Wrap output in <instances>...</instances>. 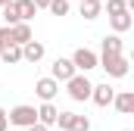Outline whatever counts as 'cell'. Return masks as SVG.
<instances>
[{"label": "cell", "instance_id": "cell-1", "mask_svg": "<svg viewBox=\"0 0 134 131\" xmlns=\"http://www.w3.org/2000/svg\"><path fill=\"white\" fill-rule=\"evenodd\" d=\"M66 91H69V97L75 100V103H84V100L94 97V84L87 81V75H75V78L66 84Z\"/></svg>", "mask_w": 134, "mask_h": 131}, {"label": "cell", "instance_id": "cell-2", "mask_svg": "<svg viewBox=\"0 0 134 131\" xmlns=\"http://www.w3.org/2000/svg\"><path fill=\"white\" fill-rule=\"evenodd\" d=\"M9 122L16 125V128H31V125H37V109L34 106H13L9 109Z\"/></svg>", "mask_w": 134, "mask_h": 131}, {"label": "cell", "instance_id": "cell-3", "mask_svg": "<svg viewBox=\"0 0 134 131\" xmlns=\"http://www.w3.org/2000/svg\"><path fill=\"white\" fill-rule=\"evenodd\" d=\"M100 69L109 78H125L128 69H131V63H128L125 56H100Z\"/></svg>", "mask_w": 134, "mask_h": 131}, {"label": "cell", "instance_id": "cell-4", "mask_svg": "<svg viewBox=\"0 0 134 131\" xmlns=\"http://www.w3.org/2000/svg\"><path fill=\"white\" fill-rule=\"evenodd\" d=\"M72 63H75L78 72H91V69L100 66V56H97L94 50H87V47H78V50L72 53Z\"/></svg>", "mask_w": 134, "mask_h": 131}, {"label": "cell", "instance_id": "cell-5", "mask_svg": "<svg viewBox=\"0 0 134 131\" xmlns=\"http://www.w3.org/2000/svg\"><path fill=\"white\" fill-rule=\"evenodd\" d=\"M75 75H78V69H75L72 59H53V66H50V78H56V81L69 84Z\"/></svg>", "mask_w": 134, "mask_h": 131}, {"label": "cell", "instance_id": "cell-6", "mask_svg": "<svg viewBox=\"0 0 134 131\" xmlns=\"http://www.w3.org/2000/svg\"><path fill=\"white\" fill-rule=\"evenodd\" d=\"M34 94L44 100V103H53V97L59 94V81L50 78V75H47V78H37V81H34Z\"/></svg>", "mask_w": 134, "mask_h": 131}, {"label": "cell", "instance_id": "cell-7", "mask_svg": "<svg viewBox=\"0 0 134 131\" xmlns=\"http://www.w3.org/2000/svg\"><path fill=\"white\" fill-rule=\"evenodd\" d=\"M112 106H115L122 116H134V91H119L115 100H112Z\"/></svg>", "mask_w": 134, "mask_h": 131}, {"label": "cell", "instance_id": "cell-8", "mask_svg": "<svg viewBox=\"0 0 134 131\" xmlns=\"http://www.w3.org/2000/svg\"><path fill=\"white\" fill-rule=\"evenodd\" d=\"M91 100H94L97 106H109V103L115 100V88H112L109 81H106V84H94V97Z\"/></svg>", "mask_w": 134, "mask_h": 131}, {"label": "cell", "instance_id": "cell-9", "mask_svg": "<svg viewBox=\"0 0 134 131\" xmlns=\"http://www.w3.org/2000/svg\"><path fill=\"white\" fill-rule=\"evenodd\" d=\"M100 56H122V37L119 34H106L100 41Z\"/></svg>", "mask_w": 134, "mask_h": 131}, {"label": "cell", "instance_id": "cell-10", "mask_svg": "<svg viewBox=\"0 0 134 131\" xmlns=\"http://www.w3.org/2000/svg\"><path fill=\"white\" fill-rule=\"evenodd\" d=\"M44 53H47V47H44L41 41H31V44L22 47V59H25V63H41Z\"/></svg>", "mask_w": 134, "mask_h": 131}, {"label": "cell", "instance_id": "cell-11", "mask_svg": "<svg viewBox=\"0 0 134 131\" xmlns=\"http://www.w3.org/2000/svg\"><path fill=\"white\" fill-rule=\"evenodd\" d=\"M56 119H59V109H56L53 103H41V106H37V122H41V125L50 128V125H56Z\"/></svg>", "mask_w": 134, "mask_h": 131}, {"label": "cell", "instance_id": "cell-12", "mask_svg": "<svg viewBox=\"0 0 134 131\" xmlns=\"http://www.w3.org/2000/svg\"><path fill=\"white\" fill-rule=\"evenodd\" d=\"M13 44H16V47H25V44H31V25H28V22H19V25H13Z\"/></svg>", "mask_w": 134, "mask_h": 131}, {"label": "cell", "instance_id": "cell-13", "mask_svg": "<svg viewBox=\"0 0 134 131\" xmlns=\"http://www.w3.org/2000/svg\"><path fill=\"white\" fill-rule=\"evenodd\" d=\"M100 9H103L100 0H81V6H78V13H81L84 19H97V16H100Z\"/></svg>", "mask_w": 134, "mask_h": 131}, {"label": "cell", "instance_id": "cell-14", "mask_svg": "<svg viewBox=\"0 0 134 131\" xmlns=\"http://www.w3.org/2000/svg\"><path fill=\"white\" fill-rule=\"evenodd\" d=\"M109 25H112V31H115V34H122V31H128V28L134 25V19H131V13H122V16H112Z\"/></svg>", "mask_w": 134, "mask_h": 131}, {"label": "cell", "instance_id": "cell-15", "mask_svg": "<svg viewBox=\"0 0 134 131\" xmlns=\"http://www.w3.org/2000/svg\"><path fill=\"white\" fill-rule=\"evenodd\" d=\"M16 13H19L22 22H28V19H34L37 6H34V0H16Z\"/></svg>", "mask_w": 134, "mask_h": 131}, {"label": "cell", "instance_id": "cell-16", "mask_svg": "<svg viewBox=\"0 0 134 131\" xmlns=\"http://www.w3.org/2000/svg\"><path fill=\"white\" fill-rule=\"evenodd\" d=\"M0 59H3L6 66H16V63H22V47H16V44H13V47H6V50L0 53Z\"/></svg>", "mask_w": 134, "mask_h": 131}, {"label": "cell", "instance_id": "cell-17", "mask_svg": "<svg viewBox=\"0 0 134 131\" xmlns=\"http://www.w3.org/2000/svg\"><path fill=\"white\" fill-rule=\"evenodd\" d=\"M103 6H106L109 19H112V16H122V13H128V3H125V0H106Z\"/></svg>", "mask_w": 134, "mask_h": 131}, {"label": "cell", "instance_id": "cell-18", "mask_svg": "<svg viewBox=\"0 0 134 131\" xmlns=\"http://www.w3.org/2000/svg\"><path fill=\"white\" fill-rule=\"evenodd\" d=\"M3 19H6V25H9V28L22 22V19H19V13H16V0H13L9 6H3Z\"/></svg>", "mask_w": 134, "mask_h": 131}, {"label": "cell", "instance_id": "cell-19", "mask_svg": "<svg viewBox=\"0 0 134 131\" xmlns=\"http://www.w3.org/2000/svg\"><path fill=\"white\" fill-rule=\"evenodd\" d=\"M75 116H78V112H59L56 125H59L63 131H72V125H75Z\"/></svg>", "mask_w": 134, "mask_h": 131}, {"label": "cell", "instance_id": "cell-20", "mask_svg": "<svg viewBox=\"0 0 134 131\" xmlns=\"http://www.w3.org/2000/svg\"><path fill=\"white\" fill-rule=\"evenodd\" d=\"M6 47H13V28H9V25L0 28V53H3Z\"/></svg>", "mask_w": 134, "mask_h": 131}, {"label": "cell", "instance_id": "cell-21", "mask_svg": "<svg viewBox=\"0 0 134 131\" xmlns=\"http://www.w3.org/2000/svg\"><path fill=\"white\" fill-rule=\"evenodd\" d=\"M69 9H72L69 0H53V3H50V13H53V16H69Z\"/></svg>", "mask_w": 134, "mask_h": 131}, {"label": "cell", "instance_id": "cell-22", "mask_svg": "<svg viewBox=\"0 0 134 131\" xmlns=\"http://www.w3.org/2000/svg\"><path fill=\"white\" fill-rule=\"evenodd\" d=\"M72 131H91V119H87V116H75Z\"/></svg>", "mask_w": 134, "mask_h": 131}, {"label": "cell", "instance_id": "cell-23", "mask_svg": "<svg viewBox=\"0 0 134 131\" xmlns=\"http://www.w3.org/2000/svg\"><path fill=\"white\" fill-rule=\"evenodd\" d=\"M6 125H9V112L0 106V131H6Z\"/></svg>", "mask_w": 134, "mask_h": 131}, {"label": "cell", "instance_id": "cell-24", "mask_svg": "<svg viewBox=\"0 0 134 131\" xmlns=\"http://www.w3.org/2000/svg\"><path fill=\"white\" fill-rule=\"evenodd\" d=\"M50 3H53V0H34V6H37V9H50Z\"/></svg>", "mask_w": 134, "mask_h": 131}, {"label": "cell", "instance_id": "cell-25", "mask_svg": "<svg viewBox=\"0 0 134 131\" xmlns=\"http://www.w3.org/2000/svg\"><path fill=\"white\" fill-rule=\"evenodd\" d=\"M28 131H50V128H47V125H41V122H37V125H31V128H28Z\"/></svg>", "mask_w": 134, "mask_h": 131}, {"label": "cell", "instance_id": "cell-26", "mask_svg": "<svg viewBox=\"0 0 134 131\" xmlns=\"http://www.w3.org/2000/svg\"><path fill=\"white\" fill-rule=\"evenodd\" d=\"M125 3H128V13H134V0H125Z\"/></svg>", "mask_w": 134, "mask_h": 131}, {"label": "cell", "instance_id": "cell-27", "mask_svg": "<svg viewBox=\"0 0 134 131\" xmlns=\"http://www.w3.org/2000/svg\"><path fill=\"white\" fill-rule=\"evenodd\" d=\"M9 3H13V0H0V9H3V6H9Z\"/></svg>", "mask_w": 134, "mask_h": 131}, {"label": "cell", "instance_id": "cell-28", "mask_svg": "<svg viewBox=\"0 0 134 131\" xmlns=\"http://www.w3.org/2000/svg\"><path fill=\"white\" fill-rule=\"evenodd\" d=\"M131 63H134V53H131Z\"/></svg>", "mask_w": 134, "mask_h": 131}]
</instances>
